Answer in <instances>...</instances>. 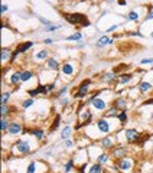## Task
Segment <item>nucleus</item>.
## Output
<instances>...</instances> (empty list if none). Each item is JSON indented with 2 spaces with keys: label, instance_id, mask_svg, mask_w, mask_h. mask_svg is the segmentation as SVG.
Listing matches in <instances>:
<instances>
[{
  "label": "nucleus",
  "instance_id": "58836bf2",
  "mask_svg": "<svg viewBox=\"0 0 153 173\" xmlns=\"http://www.w3.org/2000/svg\"><path fill=\"white\" fill-rule=\"evenodd\" d=\"M38 91H39V94H46V92H48V86L39 85L38 86Z\"/></svg>",
  "mask_w": 153,
  "mask_h": 173
},
{
  "label": "nucleus",
  "instance_id": "7ed1b4c3",
  "mask_svg": "<svg viewBox=\"0 0 153 173\" xmlns=\"http://www.w3.org/2000/svg\"><path fill=\"white\" fill-rule=\"evenodd\" d=\"M7 133H9L10 136H17V134H20V133H22V124L17 123V121H12L10 124H9V127H7Z\"/></svg>",
  "mask_w": 153,
  "mask_h": 173
},
{
  "label": "nucleus",
  "instance_id": "5fc2aeb1",
  "mask_svg": "<svg viewBox=\"0 0 153 173\" xmlns=\"http://www.w3.org/2000/svg\"><path fill=\"white\" fill-rule=\"evenodd\" d=\"M95 1H101V0H95Z\"/></svg>",
  "mask_w": 153,
  "mask_h": 173
},
{
  "label": "nucleus",
  "instance_id": "6e6552de",
  "mask_svg": "<svg viewBox=\"0 0 153 173\" xmlns=\"http://www.w3.org/2000/svg\"><path fill=\"white\" fill-rule=\"evenodd\" d=\"M93 107L95 108V110H98V111H103V110H106V101L98 97H94V100H93Z\"/></svg>",
  "mask_w": 153,
  "mask_h": 173
},
{
  "label": "nucleus",
  "instance_id": "b1692460",
  "mask_svg": "<svg viewBox=\"0 0 153 173\" xmlns=\"http://www.w3.org/2000/svg\"><path fill=\"white\" fill-rule=\"evenodd\" d=\"M48 55H49V51L42 49V51H39V52L36 54V59H46V58H48Z\"/></svg>",
  "mask_w": 153,
  "mask_h": 173
},
{
  "label": "nucleus",
  "instance_id": "79ce46f5",
  "mask_svg": "<svg viewBox=\"0 0 153 173\" xmlns=\"http://www.w3.org/2000/svg\"><path fill=\"white\" fill-rule=\"evenodd\" d=\"M38 94H39L38 88H36V89H29V95H31V97H35V95H38Z\"/></svg>",
  "mask_w": 153,
  "mask_h": 173
},
{
  "label": "nucleus",
  "instance_id": "a18cd8bd",
  "mask_svg": "<svg viewBox=\"0 0 153 173\" xmlns=\"http://www.w3.org/2000/svg\"><path fill=\"white\" fill-rule=\"evenodd\" d=\"M41 22H42L44 25H46V26H51V25H52V22L51 20H46V19H42V17H41Z\"/></svg>",
  "mask_w": 153,
  "mask_h": 173
},
{
  "label": "nucleus",
  "instance_id": "4c0bfd02",
  "mask_svg": "<svg viewBox=\"0 0 153 173\" xmlns=\"http://www.w3.org/2000/svg\"><path fill=\"white\" fill-rule=\"evenodd\" d=\"M7 113H9V107H7L6 104H3V105H1V117H6Z\"/></svg>",
  "mask_w": 153,
  "mask_h": 173
},
{
  "label": "nucleus",
  "instance_id": "423d86ee",
  "mask_svg": "<svg viewBox=\"0 0 153 173\" xmlns=\"http://www.w3.org/2000/svg\"><path fill=\"white\" fill-rule=\"evenodd\" d=\"M97 129L100 130V133H109L110 131V124L106 118H100L97 121Z\"/></svg>",
  "mask_w": 153,
  "mask_h": 173
},
{
  "label": "nucleus",
  "instance_id": "393cba45",
  "mask_svg": "<svg viewBox=\"0 0 153 173\" xmlns=\"http://www.w3.org/2000/svg\"><path fill=\"white\" fill-rule=\"evenodd\" d=\"M101 79H103L104 82H111V81H114V79H116V75H114L113 72H109V74H106V75L103 76Z\"/></svg>",
  "mask_w": 153,
  "mask_h": 173
},
{
  "label": "nucleus",
  "instance_id": "a878e982",
  "mask_svg": "<svg viewBox=\"0 0 153 173\" xmlns=\"http://www.w3.org/2000/svg\"><path fill=\"white\" fill-rule=\"evenodd\" d=\"M9 56H10V49L3 48L1 49V62H4L6 59H9Z\"/></svg>",
  "mask_w": 153,
  "mask_h": 173
},
{
  "label": "nucleus",
  "instance_id": "5701e85b",
  "mask_svg": "<svg viewBox=\"0 0 153 173\" xmlns=\"http://www.w3.org/2000/svg\"><path fill=\"white\" fill-rule=\"evenodd\" d=\"M127 19H129V20H131V22H137V20H139V13H137V12H134V10L129 12Z\"/></svg>",
  "mask_w": 153,
  "mask_h": 173
},
{
  "label": "nucleus",
  "instance_id": "3c124183",
  "mask_svg": "<svg viewBox=\"0 0 153 173\" xmlns=\"http://www.w3.org/2000/svg\"><path fill=\"white\" fill-rule=\"evenodd\" d=\"M68 102H69V101H68V98H64V100H61V104H62V105H66Z\"/></svg>",
  "mask_w": 153,
  "mask_h": 173
},
{
  "label": "nucleus",
  "instance_id": "4be33fe9",
  "mask_svg": "<svg viewBox=\"0 0 153 173\" xmlns=\"http://www.w3.org/2000/svg\"><path fill=\"white\" fill-rule=\"evenodd\" d=\"M113 107H116V108H117V110H119V108H120V110H123V108L126 107V101H124L123 98H117Z\"/></svg>",
  "mask_w": 153,
  "mask_h": 173
},
{
  "label": "nucleus",
  "instance_id": "c9c22d12",
  "mask_svg": "<svg viewBox=\"0 0 153 173\" xmlns=\"http://www.w3.org/2000/svg\"><path fill=\"white\" fill-rule=\"evenodd\" d=\"M35 167H36V162H31L28 166V172L26 173H35Z\"/></svg>",
  "mask_w": 153,
  "mask_h": 173
},
{
  "label": "nucleus",
  "instance_id": "cd10ccee",
  "mask_svg": "<svg viewBox=\"0 0 153 173\" xmlns=\"http://www.w3.org/2000/svg\"><path fill=\"white\" fill-rule=\"evenodd\" d=\"M33 102H35V100H33V98H28V100H25V101L22 102V107L25 108V110H26V108H29V107H31V105H32Z\"/></svg>",
  "mask_w": 153,
  "mask_h": 173
},
{
  "label": "nucleus",
  "instance_id": "6ab92c4d",
  "mask_svg": "<svg viewBox=\"0 0 153 173\" xmlns=\"http://www.w3.org/2000/svg\"><path fill=\"white\" fill-rule=\"evenodd\" d=\"M88 173H103V167H101V164H100V163H97V164H93V166L90 167Z\"/></svg>",
  "mask_w": 153,
  "mask_h": 173
},
{
  "label": "nucleus",
  "instance_id": "864d4df0",
  "mask_svg": "<svg viewBox=\"0 0 153 173\" xmlns=\"http://www.w3.org/2000/svg\"><path fill=\"white\" fill-rule=\"evenodd\" d=\"M106 1H107V3H113L114 0H106Z\"/></svg>",
  "mask_w": 153,
  "mask_h": 173
},
{
  "label": "nucleus",
  "instance_id": "a19ab883",
  "mask_svg": "<svg viewBox=\"0 0 153 173\" xmlns=\"http://www.w3.org/2000/svg\"><path fill=\"white\" fill-rule=\"evenodd\" d=\"M152 62H153L152 58H146V59H142V62H140V64H142V65H147V64H152Z\"/></svg>",
  "mask_w": 153,
  "mask_h": 173
},
{
  "label": "nucleus",
  "instance_id": "8fccbe9b",
  "mask_svg": "<svg viewBox=\"0 0 153 173\" xmlns=\"http://www.w3.org/2000/svg\"><path fill=\"white\" fill-rule=\"evenodd\" d=\"M117 3H119L120 6H123V7L126 6V0H117Z\"/></svg>",
  "mask_w": 153,
  "mask_h": 173
},
{
  "label": "nucleus",
  "instance_id": "c85d7f7f",
  "mask_svg": "<svg viewBox=\"0 0 153 173\" xmlns=\"http://www.w3.org/2000/svg\"><path fill=\"white\" fill-rule=\"evenodd\" d=\"M107 160H109V156H107L106 153H101L98 157H97V163H100V164L104 163V162H107Z\"/></svg>",
  "mask_w": 153,
  "mask_h": 173
},
{
  "label": "nucleus",
  "instance_id": "c756f323",
  "mask_svg": "<svg viewBox=\"0 0 153 173\" xmlns=\"http://www.w3.org/2000/svg\"><path fill=\"white\" fill-rule=\"evenodd\" d=\"M59 28H61V25H51V26H46L44 31L45 32H55V31L59 29Z\"/></svg>",
  "mask_w": 153,
  "mask_h": 173
},
{
  "label": "nucleus",
  "instance_id": "f8f14e48",
  "mask_svg": "<svg viewBox=\"0 0 153 173\" xmlns=\"http://www.w3.org/2000/svg\"><path fill=\"white\" fill-rule=\"evenodd\" d=\"M19 81H22V72H20V71H16V72H13L10 76V84L17 85Z\"/></svg>",
  "mask_w": 153,
  "mask_h": 173
},
{
  "label": "nucleus",
  "instance_id": "bb28decb",
  "mask_svg": "<svg viewBox=\"0 0 153 173\" xmlns=\"http://www.w3.org/2000/svg\"><path fill=\"white\" fill-rule=\"evenodd\" d=\"M32 76H33L32 71H23V72H22V81H23V82H25V81H29Z\"/></svg>",
  "mask_w": 153,
  "mask_h": 173
},
{
  "label": "nucleus",
  "instance_id": "2f4dec72",
  "mask_svg": "<svg viewBox=\"0 0 153 173\" xmlns=\"http://www.w3.org/2000/svg\"><path fill=\"white\" fill-rule=\"evenodd\" d=\"M59 123H61V117H59V116H56V118H55V121H54V124L51 126V131H54V130L58 129Z\"/></svg>",
  "mask_w": 153,
  "mask_h": 173
},
{
  "label": "nucleus",
  "instance_id": "c03bdc74",
  "mask_svg": "<svg viewBox=\"0 0 153 173\" xmlns=\"http://www.w3.org/2000/svg\"><path fill=\"white\" fill-rule=\"evenodd\" d=\"M7 10H9V6H7L6 3H3V4H1V13H6Z\"/></svg>",
  "mask_w": 153,
  "mask_h": 173
},
{
  "label": "nucleus",
  "instance_id": "ddd939ff",
  "mask_svg": "<svg viewBox=\"0 0 153 173\" xmlns=\"http://www.w3.org/2000/svg\"><path fill=\"white\" fill-rule=\"evenodd\" d=\"M113 43V39L109 38V36H101L98 39V42H97V46L98 48H103V46H106V45H111Z\"/></svg>",
  "mask_w": 153,
  "mask_h": 173
},
{
  "label": "nucleus",
  "instance_id": "49530a36",
  "mask_svg": "<svg viewBox=\"0 0 153 173\" xmlns=\"http://www.w3.org/2000/svg\"><path fill=\"white\" fill-rule=\"evenodd\" d=\"M117 28H119V26H117V25H113V26H111V28H109V29H106V32H113V31H116V29H117Z\"/></svg>",
  "mask_w": 153,
  "mask_h": 173
},
{
  "label": "nucleus",
  "instance_id": "2eb2a0df",
  "mask_svg": "<svg viewBox=\"0 0 153 173\" xmlns=\"http://www.w3.org/2000/svg\"><path fill=\"white\" fill-rule=\"evenodd\" d=\"M46 68L56 71V69L59 68V64H58V61H56L55 58H48V61H46Z\"/></svg>",
  "mask_w": 153,
  "mask_h": 173
},
{
  "label": "nucleus",
  "instance_id": "f704fd0d",
  "mask_svg": "<svg viewBox=\"0 0 153 173\" xmlns=\"http://www.w3.org/2000/svg\"><path fill=\"white\" fill-rule=\"evenodd\" d=\"M117 117H119V120H120V123H123V124H124V123L127 121V114H126V111L120 113V114H119Z\"/></svg>",
  "mask_w": 153,
  "mask_h": 173
},
{
  "label": "nucleus",
  "instance_id": "9d476101",
  "mask_svg": "<svg viewBox=\"0 0 153 173\" xmlns=\"http://www.w3.org/2000/svg\"><path fill=\"white\" fill-rule=\"evenodd\" d=\"M29 134H31V136H35L38 140H44V137H45V131H44V130H41V129L29 130Z\"/></svg>",
  "mask_w": 153,
  "mask_h": 173
},
{
  "label": "nucleus",
  "instance_id": "de8ad7c7",
  "mask_svg": "<svg viewBox=\"0 0 153 173\" xmlns=\"http://www.w3.org/2000/svg\"><path fill=\"white\" fill-rule=\"evenodd\" d=\"M65 146H66V147H68V149H69V147H72V141H71V140H68V139H66V140H65Z\"/></svg>",
  "mask_w": 153,
  "mask_h": 173
},
{
  "label": "nucleus",
  "instance_id": "1a4fd4ad",
  "mask_svg": "<svg viewBox=\"0 0 153 173\" xmlns=\"http://www.w3.org/2000/svg\"><path fill=\"white\" fill-rule=\"evenodd\" d=\"M119 169L123 170V172H127L131 169V160L129 159H121L120 163H119Z\"/></svg>",
  "mask_w": 153,
  "mask_h": 173
},
{
  "label": "nucleus",
  "instance_id": "e433bc0d",
  "mask_svg": "<svg viewBox=\"0 0 153 173\" xmlns=\"http://www.w3.org/2000/svg\"><path fill=\"white\" fill-rule=\"evenodd\" d=\"M72 166H74V160H68V162H66V164H65V169H64V170H65V173L69 172V170L72 169Z\"/></svg>",
  "mask_w": 153,
  "mask_h": 173
},
{
  "label": "nucleus",
  "instance_id": "f257e3e1",
  "mask_svg": "<svg viewBox=\"0 0 153 173\" xmlns=\"http://www.w3.org/2000/svg\"><path fill=\"white\" fill-rule=\"evenodd\" d=\"M64 17H65L69 23H72V25L90 26V20H88L84 15H81V13H71V15H69V13H65V15H64Z\"/></svg>",
  "mask_w": 153,
  "mask_h": 173
},
{
  "label": "nucleus",
  "instance_id": "0eeeda50",
  "mask_svg": "<svg viewBox=\"0 0 153 173\" xmlns=\"http://www.w3.org/2000/svg\"><path fill=\"white\" fill-rule=\"evenodd\" d=\"M61 71H62V74L66 76H71L74 74V71H75V68L72 66V64H69V62H65V64L61 65Z\"/></svg>",
  "mask_w": 153,
  "mask_h": 173
},
{
  "label": "nucleus",
  "instance_id": "4468645a",
  "mask_svg": "<svg viewBox=\"0 0 153 173\" xmlns=\"http://www.w3.org/2000/svg\"><path fill=\"white\" fill-rule=\"evenodd\" d=\"M152 89V84L150 82H146V81H142L140 84H139V91L143 92V94H146V92H149Z\"/></svg>",
  "mask_w": 153,
  "mask_h": 173
},
{
  "label": "nucleus",
  "instance_id": "ea45409f",
  "mask_svg": "<svg viewBox=\"0 0 153 173\" xmlns=\"http://www.w3.org/2000/svg\"><path fill=\"white\" fill-rule=\"evenodd\" d=\"M66 91H68V86H62V88H61V89H59V91H58V94H56V95H55V97H61V95H62V94H65Z\"/></svg>",
  "mask_w": 153,
  "mask_h": 173
},
{
  "label": "nucleus",
  "instance_id": "09e8293b",
  "mask_svg": "<svg viewBox=\"0 0 153 173\" xmlns=\"http://www.w3.org/2000/svg\"><path fill=\"white\" fill-rule=\"evenodd\" d=\"M52 89H55V82H52V84L48 85V91H52Z\"/></svg>",
  "mask_w": 153,
  "mask_h": 173
},
{
  "label": "nucleus",
  "instance_id": "72a5a7b5",
  "mask_svg": "<svg viewBox=\"0 0 153 173\" xmlns=\"http://www.w3.org/2000/svg\"><path fill=\"white\" fill-rule=\"evenodd\" d=\"M116 116H119V114H117V108L116 107L110 108V111H107V117H116Z\"/></svg>",
  "mask_w": 153,
  "mask_h": 173
},
{
  "label": "nucleus",
  "instance_id": "aec40b11",
  "mask_svg": "<svg viewBox=\"0 0 153 173\" xmlns=\"http://www.w3.org/2000/svg\"><path fill=\"white\" fill-rule=\"evenodd\" d=\"M131 78L133 76L129 75V74H123V75H119V81H120V84H127L131 81Z\"/></svg>",
  "mask_w": 153,
  "mask_h": 173
},
{
  "label": "nucleus",
  "instance_id": "412c9836",
  "mask_svg": "<svg viewBox=\"0 0 153 173\" xmlns=\"http://www.w3.org/2000/svg\"><path fill=\"white\" fill-rule=\"evenodd\" d=\"M69 136H71V127H69V126H65V129L62 130V133H61V139H62V140H66Z\"/></svg>",
  "mask_w": 153,
  "mask_h": 173
},
{
  "label": "nucleus",
  "instance_id": "f3484780",
  "mask_svg": "<svg viewBox=\"0 0 153 173\" xmlns=\"http://www.w3.org/2000/svg\"><path fill=\"white\" fill-rule=\"evenodd\" d=\"M81 39H82V33L81 32H75L65 38V41H71V42H79Z\"/></svg>",
  "mask_w": 153,
  "mask_h": 173
},
{
  "label": "nucleus",
  "instance_id": "603ef678",
  "mask_svg": "<svg viewBox=\"0 0 153 173\" xmlns=\"http://www.w3.org/2000/svg\"><path fill=\"white\" fill-rule=\"evenodd\" d=\"M54 42V39H45L44 43H46V45H49V43H52Z\"/></svg>",
  "mask_w": 153,
  "mask_h": 173
},
{
  "label": "nucleus",
  "instance_id": "20e7f679",
  "mask_svg": "<svg viewBox=\"0 0 153 173\" xmlns=\"http://www.w3.org/2000/svg\"><path fill=\"white\" fill-rule=\"evenodd\" d=\"M16 149L19 153H23V154H26V153H29L31 151V143H28V141L25 140H20L16 143Z\"/></svg>",
  "mask_w": 153,
  "mask_h": 173
},
{
  "label": "nucleus",
  "instance_id": "a211bd4d",
  "mask_svg": "<svg viewBox=\"0 0 153 173\" xmlns=\"http://www.w3.org/2000/svg\"><path fill=\"white\" fill-rule=\"evenodd\" d=\"M126 147H123V146H120V147H119V149H116V150L113 151V154H114V156H116V157H119V159H121V157H123V156H124V154H126Z\"/></svg>",
  "mask_w": 153,
  "mask_h": 173
},
{
  "label": "nucleus",
  "instance_id": "9b49d317",
  "mask_svg": "<svg viewBox=\"0 0 153 173\" xmlns=\"http://www.w3.org/2000/svg\"><path fill=\"white\" fill-rule=\"evenodd\" d=\"M33 46V42L32 41H29V42H25L22 45H17V48H16V51L19 52V54H23V52H26L28 49H31Z\"/></svg>",
  "mask_w": 153,
  "mask_h": 173
},
{
  "label": "nucleus",
  "instance_id": "473e14b6",
  "mask_svg": "<svg viewBox=\"0 0 153 173\" xmlns=\"http://www.w3.org/2000/svg\"><path fill=\"white\" fill-rule=\"evenodd\" d=\"M9 124H10V123H7L6 117H1V131H6L7 127H9Z\"/></svg>",
  "mask_w": 153,
  "mask_h": 173
},
{
  "label": "nucleus",
  "instance_id": "dca6fc26",
  "mask_svg": "<svg viewBox=\"0 0 153 173\" xmlns=\"http://www.w3.org/2000/svg\"><path fill=\"white\" fill-rule=\"evenodd\" d=\"M100 144H101L103 149H110V147H113V139L111 137H104V139L100 140Z\"/></svg>",
  "mask_w": 153,
  "mask_h": 173
},
{
  "label": "nucleus",
  "instance_id": "37998d69",
  "mask_svg": "<svg viewBox=\"0 0 153 173\" xmlns=\"http://www.w3.org/2000/svg\"><path fill=\"white\" fill-rule=\"evenodd\" d=\"M153 19V10H150L147 15H146V17H144V20H152Z\"/></svg>",
  "mask_w": 153,
  "mask_h": 173
},
{
  "label": "nucleus",
  "instance_id": "39448f33",
  "mask_svg": "<svg viewBox=\"0 0 153 173\" xmlns=\"http://www.w3.org/2000/svg\"><path fill=\"white\" fill-rule=\"evenodd\" d=\"M124 136H126V140L130 141V143L131 141H137L139 140V133H137V130H134V129L126 130Z\"/></svg>",
  "mask_w": 153,
  "mask_h": 173
},
{
  "label": "nucleus",
  "instance_id": "6e6d98bb",
  "mask_svg": "<svg viewBox=\"0 0 153 173\" xmlns=\"http://www.w3.org/2000/svg\"><path fill=\"white\" fill-rule=\"evenodd\" d=\"M152 38H153V32H152Z\"/></svg>",
  "mask_w": 153,
  "mask_h": 173
},
{
  "label": "nucleus",
  "instance_id": "f03ea898",
  "mask_svg": "<svg viewBox=\"0 0 153 173\" xmlns=\"http://www.w3.org/2000/svg\"><path fill=\"white\" fill-rule=\"evenodd\" d=\"M90 85H91V81L90 79H85L81 85L78 86V91L75 92V98L76 100H79V98L85 97L88 94V89H90Z\"/></svg>",
  "mask_w": 153,
  "mask_h": 173
},
{
  "label": "nucleus",
  "instance_id": "7c9ffc66",
  "mask_svg": "<svg viewBox=\"0 0 153 173\" xmlns=\"http://www.w3.org/2000/svg\"><path fill=\"white\" fill-rule=\"evenodd\" d=\"M10 95H12L10 92H3V95H1V105L6 104V102L10 100Z\"/></svg>",
  "mask_w": 153,
  "mask_h": 173
}]
</instances>
